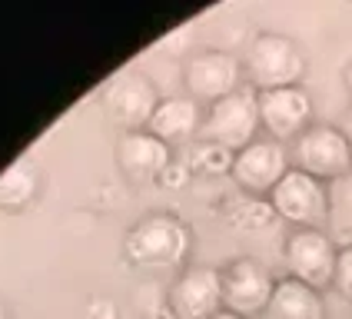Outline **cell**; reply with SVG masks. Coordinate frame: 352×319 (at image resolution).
I'll list each match as a JSON object with an SVG mask.
<instances>
[{"instance_id": "6da1fadb", "label": "cell", "mask_w": 352, "mask_h": 319, "mask_svg": "<svg viewBox=\"0 0 352 319\" xmlns=\"http://www.w3.org/2000/svg\"><path fill=\"white\" fill-rule=\"evenodd\" d=\"M190 253H193V233L173 213H146L123 236L126 263L146 273L186 270Z\"/></svg>"}, {"instance_id": "7a4b0ae2", "label": "cell", "mask_w": 352, "mask_h": 319, "mask_svg": "<svg viewBox=\"0 0 352 319\" xmlns=\"http://www.w3.org/2000/svg\"><path fill=\"white\" fill-rule=\"evenodd\" d=\"M306 70H309V60L302 54V47L286 34H259V37H253L250 50H246V60H243L246 83L256 94L283 90V87H302Z\"/></svg>"}, {"instance_id": "3957f363", "label": "cell", "mask_w": 352, "mask_h": 319, "mask_svg": "<svg viewBox=\"0 0 352 319\" xmlns=\"http://www.w3.org/2000/svg\"><path fill=\"white\" fill-rule=\"evenodd\" d=\"M259 130H263V123H259V94L246 83L226 100L206 107L199 140H210V143H219V146L239 153V150H246L250 143L259 140L256 137Z\"/></svg>"}, {"instance_id": "277c9868", "label": "cell", "mask_w": 352, "mask_h": 319, "mask_svg": "<svg viewBox=\"0 0 352 319\" xmlns=\"http://www.w3.org/2000/svg\"><path fill=\"white\" fill-rule=\"evenodd\" d=\"M289 160L296 170L322 179V183H339L352 173V146L342 126L329 123H313L302 137L289 146Z\"/></svg>"}, {"instance_id": "5b68a950", "label": "cell", "mask_w": 352, "mask_h": 319, "mask_svg": "<svg viewBox=\"0 0 352 319\" xmlns=\"http://www.w3.org/2000/svg\"><path fill=\"white\" fill-rule=\"evenodd\" d=\"M276 217L293 223V230H322L329 223V183L309 177L302 170H289L270 193Z\"/></svg>"}, {"instance_id": "8992f818", "label": "cell", "mask_w": 352, "mask_h": 319, "mask_svg": "<svg viewBox=\"0 0 352 319\" xmlns=\"http://www.w3.org/2000/svg\"><path fill=\"white\" fill-rule=\"evenodd\" d=\"M160 94L153 87V80L140 70H123L110 80L100 94V103H103V113L110 117V123H117L123 133H137V130H146L150 120L160 107Z\"/></svg>"}, {"instance_id": "52a82bcc", "label": "cell", "mask_w": 352, "mask_h": 319, "mask_svg": "<svg viewBox=\"0 0 352 319\" xmlns=\"http://www.w3.org/2000/svg\"><path fill=\"white\" fill-rule=\"evenodd\" d=\"M243 60L233 57L230 50H196L186 57L183 67V83H186V97L196 100L199 107H213L219 100H226L243 87Z\"/></svg>"}, {"instance_id": "ba28073f", "label": "cell", "mask_w": 352, "mask_h": 319, "mask_svg": "<svg viewBox=\"0 0 352 319\" xmlns=\"http://www.w3.org/2000/svg\"><path fill=\"white\" fill-rule=\"evenodd\" d=\"M336 259H339V246L326 230H293L283 243V263H286L289 276L319 293L333 289Z\"/></svg>"}, {"instance_id": "9c48e42d", "label": "cell", "mask_w": 352, "mask_h": 319, "mask_svg": "<svg viewBox=\"0 0 352 319\" xmlns=\"http://www.w3.org/2000/svg\"><path fill=\"white\" fill-rule=\"evenodd\" d=\"M219 273H223V309L246 319L266 313V306L273 299L276 279L259 259L236 256Z\"/></svg>"}, {"instance_id": "30bf717a", "label": "cell", "mask_w": 352, "mask_h": 319, "mask_svg": "<svg viewBox=\"0 0 352 319\" xmlns=\"http://www.w3.org/2000/svg\"><path fill=\"white\" fill-rule=\"evenodd\" d=\"M293 170V160H289V150L283 143H276L270 137H259L256 143H250L246 150L236 153L233 163V183L246 193V197L256 199H270L279 179Z\"/></svg>"}, {"instance_id": "8fae6325", "label": "cell", "mask_w": 352, "mask_h": 319, "mask_svg": "<svg viewBox=\"0 0 352 319\" xmlns=\"http://www.w3.org/2000/svg\"><path fill=\"white\" fill-rule=\"evenodd\" d=\"M259 123L276 143H289L313 126V97L306 87H283L259 94Z\"/></svg>"}, {"instance_id": "7c38bea8", "label": "cell", "mask_w": 352, "mask_h": 319, "mask_svg": "<svg viewBox=\"0 0 352 319\" xmlns=\"http://www.w3.org/2000/svg\"><path fill=\"white\" fill-rule=\"evenodd\" d=\"M166 302L176 319H213L223 309V273L216 266H186L173 279Z\"/></svg>"}, {"instance_id": "4fadbf2b", "label": "cell", "mask_w": 352, "mask_h": 319, "mask_svg": "<svg viewBox=\"0 0 352 319\" xmlns=\"http://www.w3.org/2000/svg\"><path fill=\"white\" fill-rule=\"evenodd\" d=\"M173 146H166L150 130L120 133L117 140V163L130 183H157L160 173L173 163Z\"/></svg>"}, {"instance_id": "5bb4252c", "label": "cell", "mask_w": 352, "mask_h": 319, "mask_svg": "<svg viewBox=\"0 0 352 319\" xmlns=\"http://www.w3.org/2000/svg\"><path fill=\"white\" fill-rule=\"evenodd\" d=\"M203 107L190 97H163L157 107V113L150 120V133L160 137L166 146H179V143H190L193 137H199L203 130Z\"/></svg>"}, {"instance_id": "9a60e30c", "label": "cell", "mask_w": 352, "mask_h": 319, "mask_svg": "<svg viewBox=\"0 0 352 319\" xmlns=\"http://www.w3.org/2000/svg\"><path fill=\"white\" fill-rule=\"evenodd\" d=\"M263 319H326V299L313 286L293 276H283L276 279L273 299H270Z\"/></svg>"}, {"instance_id": "2e32d148", "label": "cell", "mask_w": 352, "mask_h": 319, "mask_svg": "<svg viewBox=\"0 0 352 319\" xmlns=\"http://www.w3.org/2000/svg\"><path fill=\"white\" fill-rule=\"evenodd\" d=\"M43 173L34 160H17L0 173V210L3 213H23L40 199Z\"/></svg>"}, {"instance_id": "e0dca14e", "label": "cell", "mask_w": 352, "mask_h": 319, "mask_svg": "<svg viewBox=\"0 0 352 319\" xmlns=\"http://www.w3.org/2000/svg\"><path fill=\"white\" fill-rule=\"evenodd\" d=\"M190 170L199 173V177H230L233 173V163H236V153L219 146V143H210V140H196L193 150H190Z\"/></svg>"}, {"instance_id": "ac0fdd59", "label": "cell", "mask_w": 352, "mask_h": 319, "mask_svg": "<svg viewBox=\"0 0 352 319\" xmlns=\"http://www.w3.org/2000/svg\"><path fill=\"white\" fill-rule=\"evenodd\" d=\"M226 217H230L236 230H246V233L266 230V226H273L279 219L270 199H256V197H243L239 203H233V210H226Z\"/></svg>"}, {"instance_id": "d6986e66", "label": "cell", "mask_w": 352, "mask_h": 319, "mask_svg": "<svg viewBox=\"0 0 352 319\" xmlns=\"http://www.w3.org/2000/svg\"><path fill=\"white\" fill-rule=\"evenodd\" d=\"M329 206H333L329 219L336 223V230H349L352 233V173L329 186Z\"/></svg>"}, {"instance_id": "ffe728a7", "label": "cell", "mask_w": 352, "mask_h": 319, "mask_svg": "<svg viewBox=\"0 0 352 319\" xmlns=\"http://www.w3.org/2000/svg\"><path fill=\"white\" fill-rule=\"evenodd\" d=\"M333 289L342 299L352 302V243L339 246V259H336V279H333Z\"/></svg>"}, {"instance_id": "44dd1931", "label": "cell", "mask_w": 352, "mask_h": 319, "mask_svg": "<svg viewBox=\"0 0 352 319\" xmlns=\"http://www.w3.org/2000/svg\"><path fill=\"white\" fill-rule=\"evenodd\" d=\"M193 179V170H190V163L186 160H173L163 173H160L157 186H163V190H183L186 183Z\"/></svg>"}, {"instance_id": "7402d4cb", "label": "cell", "mask_w": 352, "mask_h": 319, "mask_svg": "<svg viewBox=\"0 0 352 319\" xmlns=\"http://www.w3.org/2000/svg\"><path fill=\"white\" fill-rule=\"evenodd\" d=\"M87 319H117V306L110 299H94L87 306Z\"/></svg>"}, {"instance_id": "603a6c76", "label": "cell", "mask_w": 352, "mask_h": 319, "mask_svg": "<svg viewBox=\"0 0 352 319\" xmlns=\"http://www.w3.org/2000/svg\"><path fill=\"white\" fill-rule=\"evenodd\" d=\"M150 319H176V313L170 309V302H163V306H157V309L150 313Z\"/></svg>"}, {"instance_id": "cb8c5ba5", "label": "cell", "mask_w": 352, "mask_h": 319, "mask_svg": "<svg viewBox=\"0 0 352 319\" xmlns=\"http://www.w3.org/2000/svg\"><path fill=\"white\" fill-rule=\"evenodd\" d=\"M342 133H346V140H349V146H352V103H349V110H346V117H342Z\"/></svg>"}, {"instance_id": "d4e9b609", "label": "cell", "mask_w": 352, "mask_h": 319, "mask_svg": "<svg viewBox=\"0 0 352 319\" xmlns=\"http://www.w3.org/2000/svg\"><path fill=\"white\" fill-rule=\"evenodd\" d=\"M213 319H246V316H236V313H230V309H219Z\"/></svg>"}, {"instance_id": "484cf974", "label": "cell", "mask_w": 352, "mask_h": 319, "mask_svg": "<svg viewBox=\"0 0 352 319\" xmlns=\"http://www.w3.org/2000/svg\"><path fill=\"white\" fill-rule=\"evenodd\" d=\"M346 90H349V94H352V63H349V67H346Z\"/></svg>"}, {"instance_id": "4316f807", "label": "cell", "mask_w": 352, "mask_h": 319, "mask_svg": "<svg viewBox=\"0 0 352 319\" xmlns=\"http://www.w3.org/2000/svg\"><path fill=\"white\" fill-rule=\"evenodd\" d=\"M0 319H10V316H7V306H3V302H0Z\"/></svg>"}]
</instances>
